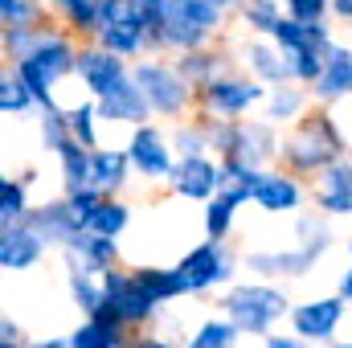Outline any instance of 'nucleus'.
<instances>
[{
    "instance_id": "nucleus-1",
    "label": "nucleus",
    "mask_w": 352,
    "mask_h": 348,
    "mask_svg": "<svg viewBox=\"0 0 352 348\" xmlns=\"http://www.w3.org/2000/svg\"><path fill=\"white\" fill-rule=\"evenodd\" d=\"M340 156H344V135L328 111L299 115L295 131L283 140V164L291 173H324Z\"/></svg>"
},
{
    "instance_id": "nucleus-2",
    "label": "nucleus",
    "mask_w": 352,
    "mask_h": 348,
    "mask_svg": "<svg viewBox=\"0 0 352 348\" xmlns=\"http://www.w3.org/2000/svg\"><path fill=\"white\" fill-rule=\"evenodd\" d=\"M221 312L238 324V332H246V336H270V328L283 316H291V299L274 283H242V287H234V291L221 295Z\"/></svg>"
},
{
    "instance_id": "nucleus-3",
    "label": "nucleus",
    "mask_w": 352,
    "mask_h": 348,
    "mask_svg": "<svg viewBox=\"0 0 352 348\" xmlns=\"http://www.w3.org/2000/svg\"><path fill=\"white\" fill-rule=\"evenodd\" d=\"M209 127V152L221 160H238L250 168H266V160L278 156V135L270 123H238V119H213Z\"/></svg>"
},
{
    "instance_id": "nucleus-4",
    "label": "nucleus",
    "mask_w": 352,
    "mask_h": 348,
    "mask_svg": "<svg viewBox=\"0 0 352 348\" xmlns=\"http://www.w3.org/2000/svg\"><path fill=\"white\" fill-rule=\"evenodd\" d=\"M226 8L209 4V0H173L164 21H160V45L164 50H201L217 29H221Z\"/></svg>"
},
{
    "instance_id": "nucleus-5",
    "label": "nucleus",
    "mask_w": 352,
    "mask_h": 348,
    "mask_svg": "<svg viewBox=\"0 0 352 348\" xmlns=\"http://www.w3.org/2000/svg\"><path fill=\"white\" fill-rule=\"evenodd\" d=\"M131 74H135V83L144 87L148 102H152V111L164 115V119H180V115L197 102V87H192L176 66H168V62L144 58V62L131 66Z\"/></svg>"
},
{
    "instance_id": "nucleus-6",
    "label": "nucleus",
    "mask_w": 352,
    "mask_h": 348,
    "mask_svg": "<svg viewBox=\"0 0 352 348\" xmlns=\"http://www.w3.org/2000/svg\"><path fill=\"white\" fill-rule=\"evenodd\" d=\"M176 266H180V274H184V283H188V295H201V291H209V287H217V283H230L238 259L226 250V242L209 238V242L192 246Z\"/></svg>"
},
{
    "instance_id": "nucleus-7",
    "label": "nucleus",
    "mask_w": 352,
    "mask_h": 348,
    "mask_svg": "<svg viewBox=\"0 0 352 348\" xmlns=\"http://www.w3.org/2000/svg\"><path fill=\"white\" fill-rule=\"evenodd\" d=\"M197 102H201L209 115L238 119V115H246L250 107L266 102V90H263V83H246V78H226V74H217L213 83H205V87L197 90Z\"/></svg>"
},
{
    "instance_id": "nucleus-8",
    "label": "nucleus",
    "mask_w": 352,
    "mask_h": 348,
    "mask_svg": "<svg viewBox=\"0 0 352 348\" xmlns=\"http://www.w3.org/2000/svg\"><path fill=\"white\" fill-rule=\"evenodd\" d=\"M102 279V291H107V299L119 307V316H123V324L127 328H140V324H152V316H156V299L140 287V279H135V270H119V266H111L107 274H98Z\"/></svg>"
},
{
    "instance_id": "nucleus-9",
    "label": "nucleus",
    "mask_w": 352,
    "mask_h": 348,
    "mask_svg": "<svg viewBox=\"0 0 352 348\" xmlns=\"http://www.w3.org/2000/svg\"><path fill=\"white\" fill-rule=\"evenodd\" d=\"M344 295H332V299H311V303H299L291 307V328L311 340V345H332L336 340V328L344 324Z\"/></svg>"
},
{
    "instance_id": "nucleus-10",
    "label": "nucleus",
    "mask_w": 352,
    "mask_h": 348,
    "mask_svg": "<svg viewBox=\"0 0 352 348\" xmlns=\"http://www.w3.org/2000/svg\"><path fill=\"white\" fill-rule=\"evenodd\" d=\"M127 156H131V168L140 176H148V180H168L176 168V156L168 148V140L160 135V127H148V123H140L131 131Z\"/></svg>"
},
{
    "instance_id": "nucleus-11",
    "label": "nucleus",
    "mask_w": 352,
    "mask_h": 348,
    "mask_svg": "<svg viewBox=\"0 0 352 348\" xmlns=\"http://www.w3.org/2000/svg\"><path fill=\"white\" fill-rule=\"evenodd\" d=\"M168 184H173L176 197L209 201V197H217V188H221V160H209V152L180 156L173 176H168Z\"/></svg>"
},
{
    "instance_id": "nucleus-12",
    "label": "nucleus",
    "mask_w": 352,
    "mask_h": 348,
    "mask_svg": "<svg viewBox=\"0 0 352 348\" xmlns=\"http://www.w3.org/2000/svg\"><path fill=\"white\" fill-rule=\"evenodd\" d=\"M94 102H98V119H111V123H135L140 127V123H148V115H156L152 102H148V94H144V87L135 83V74H127L123 83H115L107 94H98Z\"/></svg>"
},
{
    "instance_id": "nucleus-13",
    "label": "nucleus",
    "mask_w": 352,
    "mask_h": 348,
    "mask_svg": "<svg viewBox=\"0 0 352 348\" xmlns=\"http://www.w3.org/2000/svg\"><path fill=\"white\" fill-rule=\"evenodd\" d=\"M127 74H131L127 58H119V54L102 50L98 41H94V45H87V50L78 54V78L87 83V90L94 94V98H98V94H107L115 83H123Z\"/></svg>"
},
{
    "instance_id": "nucleus-14",
    "label": "nucleus",
    "mask_w": 352,
    "mask_h": 348,
    "mask_svg": "<svg viewBox=\"0 0 352 348\" xmlns=\"http://www.w3.org/2000/svg\"><path fill=\"white\" fill-rule=\"evenodd\" d=\"M324 259V246H307L299 242V250H274V254H246V266L263 279H299L307 274L316 262Z\"/></svg>"
},
{
    "instance_id": "nucleus-15",
    "label": "nucleus",
    "mask_w": 352,
    "mask_h": 348,
    "mask_svg": "<svg viewBox=\"0 0 352 348\" xmlns=\"http://www.w3.org/2000/svg\"><path fill=\"white\" fill-rule=\"evenodd\" d=\"M45 250H50V242L29 221H21L12 230H0V266L4 270H29V266H37L45 259Z\"/></svg>"
},
{
    "instance_id": "nucleus-16",
    "label": "nucleus",
    "mask_w": 352,
    "mask_h": 348,
    "mask_svg": "<svg viewBox=\"0 0 352 348\" xmlns=\"http://www.w3.org/2000/svg\"><path fill=\"white\" fill-rule=\"evenodd\" d=\"M25 221H29V226H33V230L50 242V246H58V250H62V246H66V242L82 230V221L74 217V209H70V201H66V197L45 201V205H33Z\"/></svg>"
},
{
    "instance_id": "nucleus-17",
    "label": "nucleus",
    "mask_w": 352,
    "mask_h": 348,
    "mask_svg": "<svg viewBox=\"0 0 352 348\" xmlns=\"http://www.w3.org/2000/svg\"><path fill=\"white\" fill-rule=\"evenodd\" d=\"M311 201H316L320 213H336V217L352 213V160L328 164V168L320 173V180H316Z\"/></svg>"
},
{
    "instance_id": "nucleus-18",
    "label": "nucleus",
    "mask_w": 352,
    "mask_h": 348,
    "mask_svg": "<svg viewBox=\"0 0 352 348\" xmlns=\"http://www.w3.org/2000/svg\"><path fill=\"white\" fill-rule=\"evenodd\" d=\"M246 66L254 70V78L266 83V87H287L295 83V66L287 58V50H278L270 37H254L246 45Z\"/></svg>"
},
{
    "instance_id": "nucleus-19",
    "label": "nucleus",
    "mask_w": 352,
    "mask_h": 348,
    "mask_svg": "<svg viewBox=\"0 0 352 348\" xmlns=\"http://www.w3.org/2000/svg\"><path fill=\"white\" fill-rule=\"evenodd\" d=\"M78 54H82V50H78V45H74L66 33H54V29H45L41 45H37L29 58H33V62H37V66H41V70H45V74L58 83V78H66V74H78Z\"/></svg>"
},
{
    "instance_id": "nucleus-20",
    "label": "nucleus",
    "mask_w": 352,
    "mask_h": 348,
    "mask_svg": "<svg viewBox=\"0 0 352 348\" xmlns=\"http://www.w3.org/2000/svg\"><path fill=\"white\" fill-rule=\"evenodd\" d=\"M62 250H66V254H74L90 274H107L111 266H119V246H115V238L94 234V230H78Z\"/></svg>"
},
{
    "instance_id": "nucleus-21",
    "label": "nucleus",
    "mask_w": 352,
    "mask_h": 348,
    "mask_svg": "<svg viewBox=\"0 0 352 348\" xmlns=\"http://www.w3.org/2000/svg\"><path fill=\"white\" fill-rule=\"evenodd\" d=\"M311 94L328 107V102H340L352 94V50L344 45H332L328 50V62H324V74L316 78Z\"/></svg>"
},
{
    "instance_id": "nucleus-22",
    "label": "nucleus",
    "mask_w": 352,
    "mask_h": 348,
    "mask_svg": "<svg viewBox=\"0 0 352 348\" xmlns=\"http://www.w3.org/2000/svg\"><path fill=\"white\" fill-rule=\"evenodd\" d=\"M254 205L266 213H287V209H299L303 205V184L295 173H270L266 168L263 184L254 193Z\"/></svg>"
},
{
    "instance_id": "nucleus-23",
    "label": "nucleus",
    "mask_w": 352,
    "mask_h": 348,
    "mask_svg": "<svg viewBox=\"0 0 352 348\" xmlns=\"http://www.w3.org/2000/svg\"><path fill=\"white\" fill-rule=\"evenodd\" d=\"M94 41L119 58H135V54H148V25L144 17H127V21H115L107 29L94 33Z\"/></svg>"
},
{
    "instance_id": "nucleus-24",
    "label": "nucleus",
    "mask_w": 352,
    "mask_h": 348,
    "mask_svg": "<svg viewBox=\"0 0 352 348\" xmlns=\"http://www.w3.org/2000/svg\"><path fill=\"white\" fill-rule=\"evenodd\" d=\"M94 168H90V184L98 188V193H119L123 184H127V173H131V156H127V148L123 152H115V148H94Z\"/></svg>"
},
{
    "instance_id": "nucleus-25",
    "label": "nucleus",
    "mask_w": 352,
    "mask_h": 348,
    "mask_svg": "<svg viewBox=\"0 0 352 348\" xmlns=\"http://www.w3.org/2000/svg\"><path fill=\"white\" fill-rule=\"evenodd\" d=\"M135 279H140V287H144L156 303H168V299L188 295V283H184L180 266H135Z\"/></svg>"
},
{
    "instance_id": "nucleus-26",
    "label": "nucleus",
    "mask_w": 352,
    "mask_h": 348,
    "mask_svg": "<svg viewBox=\"0 0 352 348\" xmlns=\"http://www.w3.org/2000/svg\"><path fill=\"white\" fill-rule=\"evenodd\" d=\"M94 148L87 144H78V140H66L62 144V152H58V160H62V184H66V193H74V188H87L90 184V168H94Z\"/></svg>"
},
{
    "instance_id": "nucleus-27",
    "label": "nucleus",
    "mask_w": 352,
    "mask_h": 348,
    "mask_svg": "<svg viewBox=\"0 0 352 348\" xmlns=\"http://www.w3.org/2000/svg\"><path fill=\"white\" fill-rule=\"evenodd\" d=\"M29 184L25 180H0V230H12L29 217Z\"/></svg>"
},
{
    "instance_id": "nucleus-28",
    "label": "nucleus",
    "mask_w": 352,
    "mask_h": 348,
    "mask_svg": "<svg viewBox=\"0 0 352 348\" xmlns=\"http://www.w3.org/2000/svg\"><path fill=\"white\" fill-rule=\"evenodd\" d=\"M127 328H107V324H98V320H90L87 324H78L74 332H70V348H127Z\"/></svg>"
},
{
    "instance_id": "nucleus-29",
    "label": "nucleus",
    "mask_w": 352,
    "mask_h": 348,
    "mask_svg": "<svg viewBox=\"0 0 352 348\" xmlns=\"http://www.w3.org/2000/svg\"><path fill=\"white\" fill-rule=\"evenodd\" d=\"M176 70H180V74H184L197 90H201L205 83H213V78H217L221 58H217V54H209L205 45H201V50H184V54H180V62H176Z\"/></svg>"
},
{
    "instance_id": "nucleus-30",
    "label": "nucleus",
    "mask_w": 352,
    "mask_h": 348,
    "mask_svg": "<svg viewBox=\"0 0 352 348\" xmlns=\"http://www.w3.org/2000/svg\"><path fill=\"white\" fill-rule=\"evenodd\" d=\"M98 4H102V0H50V8H54L74 33H98Z\"/></svg>"
},
{
    "instance_id": "nucleus-31",
    "label": "nucleus",
    "mask_w": 352,
    "mask_h": 348,
    "mask_svg": "<svg viewBox=\"0 0 352 348\" xmlns=\"http://www.w3.org/2000/svg\"><path fill=\"white\" fill-rule=\"evenodd\" d=\"M33 107H37V98H33L29 83L16 74V66L4 70V78H0V111H4V115H25V111H33Z\"/></svg>"
},
{
    "instance_id": "nucleus-32",
    "label": "nucleus",
    "mask_w": 352,
    "mask_h": 348,
    "mask_svg": "<svg viewBox=\"0 0 352 348\" xmlns=\"http://www.w3.org/2000/svg\"><path fill=\"white\" fill-rule=\"evenodd\" d=\"M234 213H238V201L234 197H226V193L209 197L205 201V234L217 238V242H226V234L234 230Z\"/></svg>"
},
{
    "instance_id": "nucleus-33",
    "label": "nucleus",
    "mask_w": 352,
    "mask_h": 348,
    "mask_svg": "<svg viewBox=\"0 0 352 348\" xmlns=\"http://www.w3.org/2000/svg\"><path fill=\"white\" fill-rule=\"evenodd\" d=\"M127 221H131L127 205H119L115 197H102V205L90 213L87 230H94V234H107V238H119V234L127 230Z\"/></svg>"
},
{
    "instance_id": "nucleus-34",
    "label": "nucleus",
    "mask_w": 352,
    "mask_h": 348,
    "mask_svg": "<svg viewBox=\"0 0 352 348\" xmlns=\"http://www.w3.org/2000/svg\"><path fill=\"white\" fill-rule=\"evenodd\" d=\"M66 140H74V131H70V111H62L58 102H54V107H41V144H45L50 152H62Z\"/></svg>"
},
{
    "instance_id": "nucleus-35",
    "label": "nucleus",
    "mask_w": 352,
    "mask_h": 348,
    "mask_svg": "<svg viewBox=\"0 0 352 348\" xmlns=\"http://www.w3.org/2000/svg\"><path fill=\"white\" fill-rule=\"evenodd\" d=\"M238 12H242L246 29L258 33V37H270L274 21L283 17V12H278V0H238Z\"/></svg>"
},
{
    "instance_id": "nucleus-36",
    "label": "nucleus",
    "mask_w": 352,
    "mask_h": 348,
    "mask_svg": "<svg viewBox=\"0 0 352 348\" xmlns=\"http://www.w3.org/2000/svg\"><path fill=\"white\" fill-rule=\"evenodd\" d=\"M238 345V324L226 316V320H205L197 328V336L188 340V348H234Z\"/></svg>"
},
{
    "instance_id": "nucleus-37",
    "label": "nucleus",
    "mask_w": 352,
    "mask_h": 348,
    "mask_svg": "<svg viewBox=\"0 0 352 348\" xmlns=\"http://www.w3.org/2000/svg\"><path fill=\"white\" fill-rule=\"evenodd\" d=\"M303 107H307V94H303L299 87H291V83H287V87H274L270 94H266V115L278 119V123L303 115Z\"/></svg>"
},
{
    "instance_id": "nucleus-38",
    "label": "nucleus",
    "mask_w": 352,
    "mask_h": 348,
    "mask_svg": "<svg viewBox=\"0 0 352 348\" xmlns=\"http://www.w3.org/2000/svg\"><path fill=\"white\" fill-rule=\"evenodd\" d=\"M4 29H33L41 25V0H0Z\"/></svg>"
},
{
    "instance_id": "nucleus-39",
    "label": "nucleus",
    "mask_w": 352,
    "mask_h": 348,
    "mask_svg": "<svg viewBox=\"0 0 352 348\" xmlns=\"http://www.w3.org/2000/svg\"><path fill=\"white\" fill-rule=\"evenodd\" d=\"M41 37H45V25H33V29H4V54H8V62L16 66L21 58H29V54L41 45Z\"/></svg>"
},
{
    "instance_id": "nucleus-40",
    "label": "nucleus",
    "mask_w": 352,
    "mask_h": 348,
    "mask_svg": "<svg viewBox=\"0 0 352 348\" xmlns=\"http://www.w3.org/2000/svg\"><path fill=\"white\" fill-rule=\"evenodd\" d=\"M173 148L180 156H197V152H209V127L205 123H184L173 131Z\"/></svg>"
},
{
    "instance_id": "nucleus-41",
    "label": "nucleus",
    "mask_w": 352,
    "mask_h": 348,
    "mask_svg": "<svg viewBox=\"0 0 352 348\" xmlns=\"http://www.w3.org/2000/svg\"><path fill=\"white\" fill-rule=\"evenodd\" d=\"M94 119H98V102H78V107H70V131H74V140L78 144H87L94 148Z\"/></svg>"
},
{
    "instance_id": "nucleus-42",
    "label": "nucleus",
    "mask_w": 352,
    "mask_h": 348,
    "mask_svg": "<svg viewBox=\"0 0 352 348\" xmlns=\"http://www.w3.org/2000/svg\"><path fill=\"white\" fill-rule=\"evenodd\" d=\"M102 197L107 193H98L94 184H87V188H74V193H66V201H70V209H74V217L82 221V230H87V221H90V213L102 205Z\"/></svg>"
},
{
    "instance_id": "nucleus-43",
    "label": "nucleus",
    "mask_w": 352,
    "mask_h": 348,
    "mask_svg": "<svg viewBox=\"0 0 352 348\" xmlns=\"http://www.w3.org/2000/svg\"><path fill=\"white\" fill-rule=\"evenodd\" d=\"M127 17H140L135 0H102V4H98V29L115 25V21H127Z\"/></svg>"
},
{
    "instance_id": "nucleus-44",
    "label": "nucleus",
    "mask_w": 352,
    "mask_h": 348,
    "mask_svg": "<svg viewBox=\"0 0 352 348\" xmlns=\"http://www.w3.org/2000/svg\"><path fill=\"white\" fill-rule=\"evenodd\" d=\"M283 4L295 21H324V12L332 8V0H283Z\"/></svg>"
},
{
    "instance_id": "nucleus-45",
    "label": "nucleus",
    "mask_w": 352,
    "mask_h": 348,
    "mask_svg": "<svg viewBox=\"0 0 352 348\" xmlns=\"http://www.w3.org/2000/svg\"><path fill=\"white\" fill-rule=\"evenodd\" d=\"M307 345H311V340H303L299 332H291V336H274V332H270V336H266V348H307Z\"/></svg>"
},
{
    "instance_id": "nucleus-46",
    "label": "nucleus",
    "mask_w": 352,
    "mask_h": 348,
    "mask_svg": "<svg viewBox=\"0 0 352 348\" xmlns=\"http://www.w3.org/2000/svg\"><path fill=\"white\" fill-rule=\"evenodd\" d=\"M127 348H176V345H168V340H160V336H140V340H131Z\"/></svg>"
},
{
    "instance_id": "nucleus-47",
    "label": "nucleus",
    "mask_w": 352,
    "mask_h": 348,
    "mask_svg": "<svg viewBox=\"0 0 352 348\" xmlns=\"http://www.w3.org/2000/svg\"><path fill=\"white\" fill-rule=\"evenodd\" d=\"M340 295H344V299L352 303V254H349V270L340 274Z\"/></svg>"
},
{
    "instance_id": "nucleus-48",
    "label": "nucleus",
    "mask_w": 352,
    "mask_h": 348,
    "mask_svg": "<svg viewBox=\"0 0 352 348\" xmlns=\"http://www.w3.org/2000/svg\"><path fill=\"white\" fill-rule=\"evenodd\" d=\"M332 12H336L340 21H352V0H332Z\"/></svg>"
},
{
    "instance_id": "nucleus-49",
    "label": "nucleus",
    "mask_w": 352,
    "mask_h": 348,
    "mask_svg": "<svg viewBox=\"0 0 352 348\" xmlns=\"http://www.w3.org/2000/svg\"><path fill=\"white\" fill-rule=\"evenodd\" d=\"M25 348H70V336L66 340H58V336L54 340H37V345H25Z\"/></svg>"
},
{
    "instance_id": "nucleus-50",
    "label": "nucleus",
    "mask_w": 352,
    "mask_h": 348,
    "mask_svg": "<svg viewBox=\"0 0 352 348\" xmlns=\"http://www.w3.org/2000/svg\"><path fill=\"white\" fill-rule=\"evenodd\" d=\"M209 4H217V8H238V0H209Z\"/></svg>"
},
{
    "instance_id": "nucleus-51",
    "label": "nucleus",
    "mask_w": 352,
    "mask_h": 348,
    "mask_svg": "<svg viewBox=\"0 0 352 348\" xmlns=\"http://www.w3.org/2000/svg\"><path fill=\"white\" fill-rule=\"evenodd\" d=\"M0 348H25V345H16V340H0Z\"/></svg>"
},
{
    "instance_id": "nucleus-52",
    "label": "nucleus",
    "mask_w": 352,
    "mask_h": 348,
    "mask_svg": "<svg viewBox=\"0 0 352 348\" xmlns=\"http://www.w3.org/2000/svg\"><path fill=\"white\" fill-rule=\"evenodd\" d=\"M328 348H352V345H344V340H332V345H328Z\"/></svg>"
}]
</instances>
